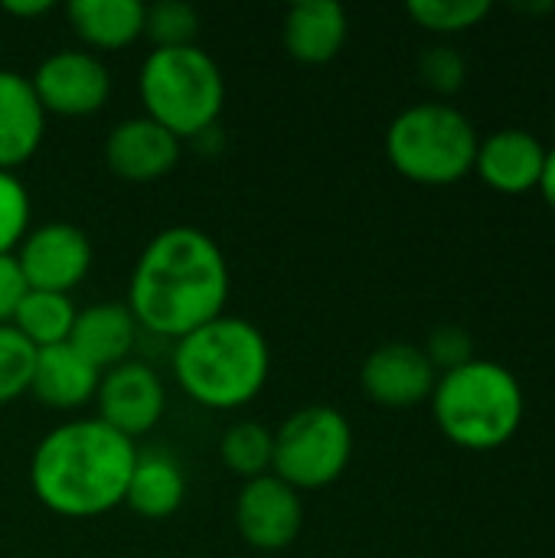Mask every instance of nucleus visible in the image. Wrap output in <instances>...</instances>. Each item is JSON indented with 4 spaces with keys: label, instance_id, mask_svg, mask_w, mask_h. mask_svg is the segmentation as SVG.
Masks as SVG:
<instances>
[{
    "label": "nucleus",
    "instance_id": "obj_1",
    "mask_svg": "<svg viewBox=\"0 0 555 558\" xmlns=\"http://www.w3.org/2000/svg\"><path fill=\"white\" fill-rule=\"evenodd\" d=\"M229 281V262L209 232L170 226L137 255L124 304L141 330L177 343L226 314Z\"/></svg>",
    "mask_w": 555,
    "mask_h": 558
},
{
    "label": "nucleus",
    "instance_id": "obj_2",
    "mask_svg": "<svg viewBox=\"0 0 555 558\" xmlns=\"http://www.w3.org/2000/svg\"><path fill=\"white\" fill-rule=\"evenodd\" d=\"M134 461L131 438L98 418H72L49 428L33 448L29 490L62 520H95L124 507Z\"/></svg>",
    "mask_w": 555,
    "mask_h": 558
},
{
    "label": "nucleus",
    "instance_id": "obj_3",
    "mask_svg": "<svg viewBox=\"0 0 555 558\" xmlns=\"http://www.w3.org/2000/svg\"><path fill=\"white\" fill-rule=\"evenodd\" d=\"M170 366L177 386L196 405L236 412L262 396L272 376V347L252 320L222 314L180 337Z\"/></svg>",
    "mask_w": 555,
    "mask_h": 558
},
{
    "label": "nucleus",
    "instance_id": "obj_4",
    "mask_svg": "<svg viewBox=\"0 0 555 558\" xmlns=\"http://www.w3.org/2000/svg\"><path fill=\"white\" fill-rule=\"evenodd\" d=\"M438 432L461 451H497L510 445L527 415L520 379L494 360H471L461 369L442 373L432 392Z\"/></svg>",
    "mask_w": 555,
    "mask_h": 558
},
{
    "label": "nucleus",
    "instance_id": "obj_5",
    "mask_svg": "<svg viewBox=\"0 0 555 558\" xmlns=\"http://www.w3.org/2000/svg\"><path fill=\"white\" fill-rule=\"evenodd\" d=\"M137 92L144 114L180 141H193L219 124L226 78L203 46L150 49L141 62Z\"/></svg>",
    "mask_w": 555,
    "mask_h": 558
},
{
    "label": "nucleus",
    "instance_id": "obj_6",
    "mask_svg": "<svg viewBox=\"0 0 555 558\" xmlns=\"http://www.w3.org/2000/svg\"><path fill=\"white\" fill-rule=\"evenodd\" d=\"M478 128L445 101H422L399 111L386 128V157L399 177L422 186H451L474 173Z\"/></svg>",
    "mask_w": 555,
    "mask_h": 558
},
{
    "label": "nucleus",
    "instance_id": "obj_7",
    "mask_svg": "<svg viewBox=\"0 0 555 558\" xmlns=\"http://www.w3.org/2000/svg\"><path fill=\"white\" fill-rule=\"evenodd\" d=\"M272 474L288 487L324 490L343 477L353 458V428L334 405H304L275 432Z\"/></svg>",
    "mask_w": 555,
    "mask_h": 558
},
{
    "label": "nucleus",
    "instance_id": "obj_8",
    "mask_svg": "<svg viewBox=\"0 0 555 558\" xmlns=\"http://www.w3.org/2000/svg\"><path fill=\"white\" fill-rule=\"evenodd\" d=\"M29 85L49 114L88 118L98 114L111 98V72L101 56L88 49L49 52L29 75Z\"/></svg>",
    "mask_w": 555,
    "mask_h": 558
},
{
    "label": "nucleus",
    "instance_id": "obj_9",
    "mask_svg": "<svg viewBox=\"0 0 555 558\" xmlns=\"http://www.w3.org/2000/svg\"><path fill=\"white\" fill-rule=\"evenodd\" d=\"M26 288L72 294L92 271L95 248L85 229L72 222L33 226L13 252Z\"/></svg>",
    "mask_w": 555,
    "mask_h": 558
},
{
    "label": "nucleus",
    "instance_id": "obj_10",
    "mask_svg": "<svg viewBox=\"0 0 555 558\" xmlns=\"http://www.w3.org/2000/svg\"><path fill=\"white\" fill-rule=\"evenodd\" d=\"M95 405H98L95 415L98 422L134 441L160 425L167 412V389L154 366L141 360H128L101 373Z\"/></svg>",
    "mask_w": 555,
    "mask_h": 558
},
{
    "label": "nucleus",
    "instance_id": "obj_11",
    "mask_svg": "<svg viewBox=\"0 0 555 558\" xmlns=\"http://www.w3.org/2000/svg\"><path fill=\"white\" fill-rule=\"evenodd\" d=\"M304 526V504L294 487L281 477L265 474L245 481L236 497V530L258 553L288 549Z\"/></svg>",
    "mask_w": 555,
    "mask_h": 558
},
{
    "label": "nucleus",
    "instance_id": "obj_12",
    "mask_svg": "<svg viewBox=\"0 0 555 558\" xmlns=\"http://www.w3.org/2000/svg\"><path fill=\"white\" fill-rule=\"evenodd\" d=\"M438 383L435 366L415 343H383L360 366V386L370 402L383 409H412L432 399Z\"/></svg>",
    "mask_w": 555,
    "mask_h": 558
},
{
    "label": "nucleus",
    "instance_id": "obj_13",
    "mask_svg": "<svg viewBox=\"0 0 555 558\" xmlns=\"http://www.w3.org/2000/svg\"><path fill=\"white\" fill-rule=\"evenodd\" d=\"M101 154H105L108 170L118 180L154 183L177 167V160L183 154V141L173 137L157 121H150L147 114H134V118L118 121L108 131Z\"/></svg>",
    "mask_w": 555,
    "mask_h": 558
},
{
    "label": "nucleus",
    "instance_id": "obj_14",
    "mask_svg": "<svg viewBox=\"0 0 555 558\" xmlns=\"http://www.w3.org/2000/svg\"><path fill=\"white\" fill-rule=\"evenodd\" d=\"M550 147L527 128H500L478 144L474 173L504 196H523L540 186Z\"/></svg>",
    "mask_w": 555,
    "mask_h": 558
},
{
    "label": "nucleus",
    "instance_id": "obj_15",
    "mask_svg": "<svg viewBox=\"0 0 555 558\" xmlns=\"http://www.w3.org/2000/svg\"><path fill=\"white\" fill-rule=\"evenodd\" d=\"M46 134V111L29 85V75L0 69V170L16 173L29 163Z\"/></svg>",
    "mask_w": 555,
    "mask_h": 558
},
{
    "label": "nucleus",
    "instance_id": "obj_16",
    "mask_svg": "<svg viewBox=\"0 0 555 558\" xmlns=\"http://www.w3.org/2000/svg\"><path fill=\"white\" fill-rule=\"evenodd\" d=\"M347 36H350L347 10L334 0H301L288 7L281 23L285 52L304 65L334 62L343 52Z\"/></svg>",
    "mask_w": 555,
    "mask_h": 558
},
{
    "label": "nucleus",
    "instance_id": "obj_17",
    "mask_svg": "<svg viewBox=\"0 0 555 558\" xmlns=\"http://www.w3.org/2000/svg\"><path fill=\"white\" fill-rule=\"evenodd\" d=\"M141 327L124 301H98L75 314L69 347H75L95 369H111L128 363L137 347Z\"/></svg>",
    "mask_w": 555,
    "mask_h": 558
},
{
    "label": "nucleus",
    "instance_id": "obj_18",
    "mask_svg": "<svg viewBox=\"0 0 555 558\" xmlns=\"http://www.w3.org/2000/svg\"><path fill=\"white\" fill-rule=\"evenodd\" d=\"M101 383V369H95L75 347L59 343L49 350H36L29 396H36L46 409L75 412L95 402Z\"/></svg>",
    "mask_w": 555,
    "mask_h": 558
},
{
    "label": "nucleus",
    "instance_id": "obj_19",
    "mask_svg": "<svg viewBox=\"0 0 555 558\" xmlns=\"http://www.w3.org/2000/svg\"><path fill=\"white\" fill-rule=\"evenodd\" d=\"M186 500V471L167 448L137 451L124 507L144 520H167Z\"/></svg>",
    "mask_w": 555,
    "mask_h": 558
},
{
    "label": "nucleus",
    "instance_id": "obj_20",
    "mask_svg": "<svg viewBox=\"0 0 555 558\" xmlns=\"http://www.w3.org/2000/svg\"><path fill=\"white\" fill-rule=\"evenodd\" d=\"M69 26L88 52H118L144 36L141 0H72L65 7Z\"/></svg>",
    "mask_w": 555,
    "mask_h": 558
},
{
    "label": "nucleus",
    "instance_id": "obj_21",
    "mask_svg": "<svg viewBox=\"0 0 555 558\" xmlns=\"http://www.w3.org/2000/svg\"><path fill=\"white\" fill-rule=\"evenodd\" d=\"M75 314L79 307L72 304L69 294H56V291H26L10 327L29 340L36 350H49L59 343H69V333L75 327Z\"/></svg>",
    "mask_w": 555,
    "mask_h": 558
},
{
    "label": "nucleus",
    "instance_id": "obj_22",
    "mask_svg": "<svg viewBox=\"0 0 555 558\" xmlns=\"http://www.w3.org/2000/svg\"><path fill=\"white\" fill-rule=\"evenodd\" d=\"M272 451H275V435L262 422H236L219 438L222 464L242 481L272 474Z\"/></svg>",
    "mask_w": 555,
    "mask_h": 558
},
{
    "label": "nucleus",
    "instance_id": "obj_23",
    "mask_svg": "<svg viewBox=\"0 0 555 558\" xmlns=\"http://www.w3.org/2000/svg\"><path fill=\"white\" fill-rule=\"evenodd\" d=\"M200 33V13L186 0H157L144 3V36L154 49L193 46Z\"/></svg>",
    "mask_w": 555,
    "mask_h": 558
},
{
    "label": "nucleus",
    "instance_id": "obj_24",
    "mask_svg": "<svg viewBox=\"0 0 555 558\" xmlns=\"http://www.w3.org/2000/svg\"><path fill=\"white\" fill-rule=\"evenodd\" d=\"M406 13L422 29L451 36V33H464V29L478 26L491 13V3L487 0H412L406 7Z\"/></svg>",
    "mask_w": 555,
    "mask_h": 558
},
{
    "label": "nucleus",
    "instance_id": "obj_25",
    "mask_svg": "<svg viewBox=\"0 0 555 558\" xmlns=\"http://www.w3.org/2000/svg\"><path fill=\"white\" fill-rule=\"evenodd\" d=\"M36 366V347L23 340L10 324L0 327V405H10L29 392Z\"/></svg>",
    "mask_w": 555,
    "mask_h": 558
},
{
    "label": "nucleus",
    "instance_id": "obj_26",
    "mask_svg": "<svg viewBox=\"0 0 555 558\" xmlns=\"http://www.w3.org/2000/svg\"><path fill=\"white\" fill-rule=\"evenodd\" d=\"M29 219H33V199L26 183L16 173L0 170V255L16 252L23 235L33 229Z\"/></svg>",
    "mask_w": 555,
    "mask_h": 558
},
{
    "label": "nucleus",
    "instance_id": "obj_27",
    "mask_svg": "<svg viewBox=\"0 0 555 558\" xmlns=\"http://www.w3.org/2000/svg\"><path fill=\"white\" fill-rule=\"evenodd\" d=\"M419 75L435 95H455L468 82V59L448 43H435L419 56Z\"/></svg>",
    "mask_w": 555,
    "mask_h": 558
},
{
    "label": "nucleus",
    "instance_id": "obj_28",
    "mask_svg": "<svg viewBox=\"0 0 555 558\" xmlns=\"http://www.w3.org/2000/svg\"><path fill=\"white\" fill-rule=\"evenodd\" d=\"M425 356H429V363L435 366V373L442 376V373H451V369H461L464 363H471L474 360V340H471V333L464 330V327H458V324H442V327H435L432 333H429V340H425Z\"/></svg>",
    "mask_w": 555,
    "mask_h": 558
},
{
    "label": "nucleus",
    "instance_id": "obj_29",
    "mask_svg": "<svg viewBox=\"0 0 555 558\" xmlns=\"http://www.w3.org/2000/svg\"><path fill=\"white\" fill-rule=\"evenodd\" d=\"M26 281H23V271L16 265L13 255H0V327H7L26 294Z\"/></svg>",
    "mask_w": 555,
    "mask_h": 558
},
{
    "label": "nucleus",
    "instance_id": "obj_30",
    "mask_svg": "<svg viewBox=\"0 0 555 558\" xmlns=\"http://www.w3.org/2000/svg\"><path fill=\"white\" fill-rule=\"evenodd\" d=\"M56 3L52 0H7L3 3V13L10 16H23V20H36V16H46L52 13Z\"/></svg>",
    "mask_w": 555,
    "mask_h": 558
},
{
    "label": "nucleus",
    "instance_id": "obj_31",
    "mask_svg": "<svg viewBox=\"0 0 555 558\" xmlns=\"http://www.w3.org/2000/svg\"><path fill=\"white\" fill-rule=\"evenodd\" d=\"M546 199V206L553 209L555 216V147H550L546 154V167H543V177H540V186H536Z\"/></svg>",
    "mask_w": 555,
    "mask_h": 558
},
{
    "label": "nucleus",
    "instance_id": "obj_32",
    "mask_svg": "<svg viewBox=\"0 0 555 558\" xmlns=\"http://www.w3.org/2000/svg\"><path fill=\"white\" fill-rule=\"evenodd\" d=\"M553 131H555V121H553Z\"/></svg>",
    "mask_w": 555,
    "mask_h": 558
}]
</instances>
